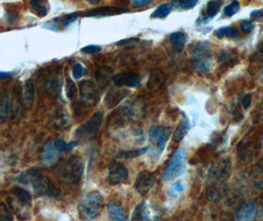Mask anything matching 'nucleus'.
I'll return each mask as SVG.
<instances>
[{
    "mask_svg": "<svg viewBox=\"0 0 263 221\" xmlns=\"http://www.w3.org/2000/svg\"><path fill=\"white\" fill-rule=\"evenodd\" d=\"M112 83L118 88H138L141 85V76L134 72H121L114 75Z\"/></svg>",
    "mask_w": 263,
    "mask_h": 221,
    "instance_id": "13",
    "label": "nucleus"
},
{
    "mask_svg": "<svg viewBox=\"0 0 263 221\" xmlns=\"http://www.w3.org/2000/svg\"><path fill=\"white\" fill-rule=\"evenodd\" d=\"M101 51H102V47L100 46H96V45H90V46H87V47H84L81 48V52L84 54H88V55L97 54Z\"/></svg>",
    "mask_w": 263,
    "mask_h": 221,
    "instance_id": "37",
    "label": "nucleus"
},
{
    "mask_svg": "<svg viewBox=\"0 0 263 221\" xmlns=\"http://www.w3.org/2000/svg\"><path fill=\"white\" fill-rule=\"evenodd\" d=\"M185 158L186 153L184 149L179 147V149L174 154V156L170 158L168 165L163 173L162 179L164 181H171L182 175L186 169Z\"/></svg>",
    "mask_w": 263,
    "mask_h": 221,
    "instance_id": "7",
    "label": "nucleus"
},
{
    "mask_svg": "<svg viewBox=\"0 0 263 221\" xmlns=\"http://www.w3.org/2000/svg\"><path fill=\"white\" fill-rule=\"evenodd\" d=\"M258 212V205L253 202L243 204L236 211L235 221H252Z\"/></svg>",
    "mask_w": 263,
    "mask_h": 221,
    "instance_id": "17",
    "label": "nucleus"
},
{
    "mask_svg": "<svg viewBox=\"0 0 263 221\" xmlns=\"http://www.w3.org/2000/svg\"><path fill=\"white\" fill-rule=\"evenodd\" d=\"M129 10L127 8L123 7H118V6H104L99 7L95 9H91L86 12L87 17H106V16H112L118 15L123 13H127Z\"/></svg>",
    "mask_w": 263,
    "mask_h": 221,
    "instance_id": "18",
    "label": "nucleus"
},
{
    "mask_svg": "<svg viewBox=\"0 0 263 221\" xmlns=\"http://www.w3.org/2000/svg\"><path fill=\"white\" fill-rule=\"evenodd\" d=\"M131 221H151L149 208L145 203L138 205L133 210Z\"/></svg>",
    "mask_w": 263,
    "mask_h": 221,
    "instance_id": "27",
    "label": "nucleus"
},
{
    "mask_svg": "<svg viewBox=\"0 0 263 221\" xmlns=\"http://www.w3.org/2000/svg\"><path fill=\"white\" fill-rule=\"evenodd\" d=\"M250 16H251L252 19H255V20L262 19L263 18V9H261V10H255V11L251 12Z\"/></svg>",
    "mask_w": 263,
    "mask_h": 221,
    "instance_id": "43",
    "label": "nucleus"
},
{
    "mask_svg": "<svg viewBox=\"0 0 263 221\" xmlns=\"http://www.w3.org/2000/svg\"><path fill=\"white\" fill-rule=\"evenodd\" d=\"M88 2L90 4H98V3H100V0H95V1H94V0H89Z\"/></svg>",
    "mask_w": 263,
    "mask_h": 221,
    "instance_id": "47",
    "label": "nucleus"
},
{
    "mask_svg": "<svg viewBox=\"0 0 263 221\" xmlns=\"http://www.w3.org/2000/svg\"><path fill=\"white\" fill-rule=\"evenodd\" d=\"M211 48L206 42L195 44L192 50V60L196 71H207L211 65Z\"/></svg>",
    "mask_w": 263,
    "mask_h": 221,
    "instance_id": "8",
    "label": "nucleus"
},
{
    "mask_svg": "<svg viewBox=\"0 0 263 221\" xmlns=\"http://www.w3.org/2000/svg\"><path fill=\"white\" fill-rule=\"evenodd\" d=\"M104 116L105 114L101 110L93 114L84 124L75 131L76 139L81 142H88L92 140L100 131L104 121Z\"/></svg>",
    "mask_w": 263,
    "mask_h": 221,
    "instance_id": "6",
    "label": "nucleus"
},
{
    "mask_svg": "<svg viewBox=\"0 0 263 221\" xmlns=\"http://www.w3.org/2000/svg\"><path fill=\"white\" fill-rule=\"evenodd\" d=\"M170 43L175 52H181L186 43V35L182 32H175L169 36Z\"/></svg>",
    "mask_w": 263,
    "mask_h": 221,
    "instance_id": "24",
    "label": "nucleus"
},
{
    "mask_svg": "<svg viewBox=\"0 0 263 221\" xmlns=\"http://www.w3.org/2000/svg\"><path fill=\"white\" fill-rule=\"evenodd\" d=\"M215 34L218 39H223V38L235 39L239 35V31L234 27H223V28L218 29L215 32Z\"/></svg>",
    "mask_w": 263,
    "mask_h": 221,
    "instance_id": "29",
    "label": "nucleus"
},
{
    "mask_svg": "<svg viewBox=\"0 0 263 221\" xmlns=\"http://www.w3.org/2000/svg\"><path fill=\"white\" fill-rule=\"evenodd\" d=\"M120 114L129 121H139L146 113V103L139 95L130 97L120 106Z\"/></svg>",
    "mask_w": 263,
    "mask_h": 221,
    "instance_id": "5",
    "label": "nucleus"
},
{
    "mask_svg": "<svg viewBox=\"0 0 263 221\" xmlns=\"http://www.w3.org/2000/svg\"><path fill=\"white\" fill-rule=\"evenodd\" d=\"M35 99V86L32 81H27L22 88L21 92V101L22 105L26 109H31L34 104Z\"/></svg>",
    "mask_w": 263,
    "mask_h": 221,
    "instance_id": "20",
    "label": "nucleus"
},
{
    "mask_svg": "<svg viewBox=\"0 0 263 221\" xmlns=\"http://www.w3.org/2000/svg\"><path fill=\"white\" fill-rule=\"evenodd\" d=\"M129 94V91H125V90H115V89H112L110 90L106 96H105V104L108 108H111V107H114L116 105H118L122 99H123L126 95Z\"/></svg>",
    "mask_w": 263,
    "mask_h": 221,
    "instance_id": "23",
    "label": "nucleus"
},
{
    "mask_svg": "<svg viewBox=\"0 0 263 221\" xmlns=\"http://www.w3.org/2000/svg\"><path fill=\"white\" fill-rule=\"evenodd\" d=\"M80 91V105L90 108L100 100V92L97 84L90 80H83L79 85Z\"/></svg>",
    "mask_w": 263,
    "mask_h": 221,
    "instance_id": "10",
    "label": "nucleus"
},
{
    "mask_svg": "<svg viewBox=\"0 0 263 221\" xmlns=\"http://www.w3.org/2000/svg\"><path fill=\"white\" fill-rule=\"evenodd\" d=\"M172 129L166 126H153L149 130V139L154 145L155 151L161 154L166 147Z\"/></svg>",
    "mask_w": 263,
    "mask_h": 221,
    "instance_id": "11",
    "label": "nucleus"
},
{
    "mask_svg": "<svg viewBox=\"0 0 263 221\" xmlns=\"http://www.w3.org/2000/svg\"><path fill=\"white\" fill-rule=\"evenodd\" d=\"M112 69L108 66H102L100 67L95 74V80L97 83V86L101 89H105L110 81H112Z\"/></svg>",
    "mask_w": 263,
    "mask_h": 221,
    "instance_id": "19",
    "label": "nucleus"
},
{
    "mask_svg": "<svg viewBox=\"0 0 263 221\" xmlns=\"http://www.w3.org/2000/svg\"><path fill=\"white\" fill-rule=\"evenodd\" d=\"M78 18V14L77 13H72V14H67L64 16H60L57 19H54L53 21H51L50 23H48L47 28L52 29L53 31H57L58 30V26L66 28L69 25H71L74 21H76Z\"/></svg>",
    "mask_w": 263,
    "mask_h": 221,
    "instance_id": "22",
    "label": "nucleus"
},
{
    "mask_svg": "<svg viewBox=\"0 0 263 221\" xmlns=\"http://www.w3.org/2000/svg\"><path fill=\"white\" fill-rule=\"evenodd\" d=\"M107 212L110 221H128L123 207L118 202L111 201L108 203Z\"/></svg>",
    "mask_w": 263,
    "mask_h": 221,
    "instance_id": "21",
    "label": "nucleus"
},
{
    "mask_svg": "<svg viewBox=\"0 0 263 221\" xmlns=\"http://www.w3.org/2000/svg\"><path fill=\"white\" fill-rule=\"evenodd\" d=\"M240 7L241 4L239 1H233L224 8V15L227 17H232L240 10Z\"/></svg>",
    "mask_w": 263,
    "mask_h": 221,
    "instance_id": "35",
    "label": "nucleus"
},
{
    "mask_svg": "<svg viewBox=\"0 0 263 221\" xmlns=\"http://www.w3.org/2000/svg\"><path fill=\"white\" fill-rule=\"evenodd\" d=\"M150 3H152V0H134L132 2V5L134 7H143Z\"/></svg>",
    "mask_w": 263,
    "mask_h": 221,
    "instance_id": "41",
    "label": "nucleus"
},
{
    "mask_svg": "<svg viewBox=\"0 0 263 221\" xmlns=\"http://www.w3.org/2000/svg\"><path fill=\"white\" fill-rule=\"evenodd\" d=\"M232 173V162L228 158L218 160L210 168L207 177L208 191L207 197L210 200L219 199L225 183L230 178Z\"/></svg>",
    "mask_w": 263,
    "mask_h": 221,
    "instance_id": "2",
    "label": "nucleus"
},
{
    "mask_svg": "<svg viewBox=\"0 0 263 221\" xmlns=\"http://www.w3.org/2000/svg\"><path fill=\"white\" fill-rule=\"evenodd\" d=\"M139 40L138 39H128V40H123L121 42H118L117 45L118 46H123V45H127V44H133V43H136L138 42Z\"/></svg>",
    "mask_w": 263,
    "mask_h": 221,
    "instance_id": "44",
    "label": "nucleus"
},
{
    "mask_svg": "<svg viewBox=\"0 0 263 221\" xmlns=\"http://www.w3.org/2000/svg\"><path fill=\"white\" fill-rule=\"evenodd\" d=\"M84 173V161L79 156H71L63 160L57 168V176L65 184H74L80 181Z\"/></svg>",
    "mask_w": 263,
    "mask_h": 221,
    "instance_id": "4",
    "label": "nucleus"
},
{
    "mask_svg": "<svg viewBox=\"0 0 263 221\" xmlns=\"http://www.w3.org/2000/svg\"><path fill=\"white\" fill-rule=\"evenodd\" d=\"M183 191V185L180 182H175L173 183L170 189H169V193L171 195H175L177 193H181Z\"/></svg>",
    "mask_w": 263,
    "mask_h": 221,
    "instance_id": "40",
    "label": "nucleus"
},
{
    "mask_svg": "<svg viewBox=\"0 0 263 221\" xmlns=\"http://www.w3.org/2000/svg\"><path fill=\"white\" fill-rule=\"evenodd\" d=\"M104 207V197L98 191H92L83 196L78 203L77 210L79 218L82 221H91L96 219Z\"/></svg>",
    "mask_w": 263,
    "mask_h": 221,
    "instance_id": "3",
    "label": "nucleus"
},
{
    "mask_svg": "<svg viewBox=\"0 0 263 221\" xmlns=\"http://www.w3.org/2000/svg\"><path fill=\"white\" fill-rule=\"evenodd\" d=\"M33 11L39 16V17H45L49 11H50V5L47 1H39V0H32L30 2Z\"/></svg>",
    "mask_w": 263,
    "mask_h": 221,
    "instance_id": "28",
    "label": "nucleus"
},
{
    "mask_svg": "<svg viewBox=\"0 0 263 221\" xmlns=\"http://www.w3.org/2000/svg\"><path fill=\"white\" fill-rule=\"evenodd\" d=\"M62 82H63V77H62L61 71L60 70L58 72L52 71L51 73H49L48 77L45 78L44 87L49 95H56L59 94L61 90Z\"/></svg>",
    "mask_w": 263,
    "mask_h": 221,
    "instance_id": "16",
    "label": "nucleus"
},
{
    "mask_svg": "<svg viewBox=\"0 0 263 221\" xmlns=\"http://www.w3.org/2000/svg\"><path fill=\"white\" fill-rule=\"evenodd\" d=\"M222 6V2L221 1H209L206 5V11L204 14L201 15L200 19L198 20V22H203L206 23L209 20L213 19L218 12L220 11V8Z\"/></svg>",
    "mask_w": 263,
    "mask_h": 221,
    "instance_id": "25",
    "label": "nucleus"
},
{
    "mask_svg": "<svg viewBox=\"0 0 263 221\" xmlns=\"http://www.w3.org/2000/svg\"><path fill=\"white\" fill-rule=\"evenodd\" d=\"M197 0H184V1H175V5H178L182 9H192L197 5Z\"/></svg>",
    "mask_w": 263,
    "mask_h": 221,
    "instance_id": "38",
    "label": "nucleus"
},
{
    "mask_svg": "<svg viewBox=\"0 0 263 221\" xmlns=\"http://www.w3.org/2000/svg\"><path fill=\"white\" fill-rule=\"evenodd\" d=\"M7 201L11 208H13L18 214H25L31 205L32 196L29 191L19 186H14L10 191Z\"/></svg>",
    "mask_w": 263,
    "mask_h": 221,
    "instance_id": "9",
    "label": "nucleus"
},
{
    "mask_svg": "<svg viewBox=\"0 0 263 221\" xmlns=\"http://www.w3.org/2000/svg\"><path fill=\"white\" fill-rule=\"evenodd\" d=\"M260 81H261V84L263 85V70L261 72V75H260Z\"/></svg>",
    "mask_w": 263,
    "mask_h": 221,
    "instance_id": "50",
    "label": "nucleus"
},
{
    "mask_svg": "<svg viewBox=\"0 0 263 221\" xmlns=\"http://www.w3.org/2000/svg\"><path fill=\"white\" fill-rule=\"evenodd\" d=\"M128 169L123 163L120 161H112L109 163L107 179L112 185L125 183L128 180Z\"/></svg>",
    "mask_w": 263,
    "mask_h": 221,
    "instance_id": "12",
    "label": "nucleus"
},
{
    "mask_svg": "<svg viewBox=\"0 0 263 221\" xmlns=\"http://www.w3.org/2000/svg\"><path fill=\"white\" fill-rule=\"evenodd\" d=\"M17 180L31 187L36 194L53 198L60 195V191L55 184L37 166L27 169L17 177Z\"/></svg>",
    "mask_w": 263,
    "mask_h": 221,
    "instance_id": "1",
    "label": "nucleus"
},
{
    "mask_svg": "<svg viewBox=\"0 0 263 221\" xmlns=\"http://www.w3.org/2000/svg\"><path fill=\"white\" fill-rule=\"evenodd\" d=\"M12 76L11 73H5L4 71H1L0 72V77H1L2 80H5L6 78H10Z\"/></svg>",
    "mask_w": 263,
    "mask_h": 221,
    "instance_id": "45",
    "label": "nucleus"
},
{
    "mask_svg": "<svg viewBox=\"0 0 263 221\" xmlns=\"http://www.w3.org/2000/svg\"><path fill=\"white\" fill-rule=\"evenodd\" d=\"M257 167H258L260 170L263 171V156H262L261 158L258 160V162H257Z\"/></svg>",
    "mask_w": 263,
    "mask_h": 221,
    "instance_id": "46",
    "label": "nucleus"
},
{
    "mask_svg": "<svg viewBox=\"0 0 263 221\" xmlns=\"http://www.w3.org/2000/svg\"><path fill=\"white\" fill-rule=\"evenodd\" d=\"M260 118H261V120L263 121V101H262V104H261V110H260Z\"/></svg>",
    "mask_w": 263,
    "mask_h": 221,
    "instance_id": "48",
    "label": "nucleus"
},
{
    "mask_svg": "<svg viewBox=\"0 0 263 221\" xmlns=\"http://www.w3.org/2000/svg\"><path fill=\"white\" fill-rule=\"evenodd\" d=\"M242 104H243V106H244L245 109H248V108H249V106H250V104H251V95H250L249 94L245 95L243 97V99H242Z\"/></svg>",
    "mask_w": 263,
    "mask_h": 221,
    "instance_id": "42",
    "label": "nucleus"
},
{
    "mask_svg": "<svg viewBox=\"0 0 263 221\" xmlns=\"http://www.w3.org/2000/svg\"><path fill=\"white\" fill-rule=\"evenodd\" d=\"M191 129V124H190V121L187 120L186 117L182 118L181 121L179 122L178 126L176 127L174 135H173V141L175 142H179L183 140V138L185 137V135L189 133Z\"/></svg>",
    "mask_w": 263,
    "mask_h": 221,
    "instance_id": "26",
    "label": "nucleus"
},
{
    "mask_svg": "<svg viewBox=\"0 0 263 221\" xmlns=\"http://www.w3.org/2000/svg\"><path fill=\"white\" fill-rule=\"evenodd\" d=\"M258 51H260L261 53H263V43H261L260 46L258 47Z\"/></svg>",
    "mask_w": 263,
    "mask_h": 221,
    "instance_id": "49",
    "label": "nucleus"
},
{
    "mask_svg": "<svg viewBox=\"0 0 263 221\" xmlns=\"http://www.w3.org/2000/svg\"><path fill=\"white\" fill-rule=\"evenodd\" d=\"M11 110H12V101L8 96L3 95L1 98V110H0V115H1L2 122L6 119V117H8L10 113H12Z\"/></svg>",
    "mask_w": 263,
    "mask_h": 221,
    "instance_id": "32",
    "label": "nucleus"
},
{
    "mask_svg": "<svg viewBox=\"0 0 263 221\" xmlns=\"http://www.w3.org/2000/svg\"><path fill=\"white\" fill-rule=\"evenodd\" d=\"M254 29V24L250 20H244L241 23V30L245 33H250Z\"/></svg>",
    "mask_w": 263,
    "mask_h": 221,
    "instance_id": "39",
    "label": "nucleus"
},
{
    "mask_svg": "<svg viewBox=\"0 0 263 221\" xmlns=\"http://www.w3.org/2000/svg\"><path fill=\"white\" fill-rule=\"evenodd\" d=\"M155 182L156 178L151 173H149L147 171H141L136 178L134 187L140 195L144 196L148 194L149 191L153 188V186L155 185Z\"/></svg>",
    "mask_w": 263,
    "mask_h": 221,
    "instance_id": "14",
    "label": "nucleus"
},
{
    "mask_svg": "<svg viewBox=\"0 0 263 221\" xmlns=\"http://www.w3.org/2000/svg\"><path fill=\"white\" fill-rule=\"evenodd\" d=\"M61 154L62 152L58 147L55 140L51 141L44 146L42 153V161L46 166H51L55 163Z\"/></svg>",
    "mask_w": 263,
    "mask_h": 221,
    "instance_id": "15",
    "label": "nucleus"
},
{
    "mask_svg": "<svg viewBox=\"0 0 263 221\" xmlns=\"http://www.w3.org/2000/svg\"><path fill=\"white\" fill-rule=\"evenodd\" d=\"M77 95H78V92H77L76 85H75V83L72 80L68 79L67 83H66V95H67V97L71 101H73V100L76 99Z\"/></svg>",
    "mask_w": 263,
    "mask_h": 221,
    "instance_id": "34",
    "label": "nucleus"
},
{
    "mask_svg": "<svg viewBox=\"0 0 263 221\" xmlns=\"http://www.w3.org/2000/svg\"><path fill=\"white\" fill-rule=\"evenodd\" d=\"M72 77L75 80H79L88 74L87 69L81 63H75L72 67Z\"/></svg>",
    "mask_w": 263,
    "mask_h": 221,
    "instance_id": "33",
    "label": "nucleus"
},
{
    "mask_svg": "<svg viewBox=\"0 0 263 221\" xmlns=\"http://www.w3.org/2000/svg\"><path fill=\"white\" fill-rule=\"evenodd\" d=\"M149 150L148 146L143 147V149H138V150H131V151H121L118 153L116 158H123V159H130V158H135L138 157H141L145 155Z\"/></svg>",
    "mask_w": 263,
    "mask_h": 221,
    "instance_id": "30",
    "label": "nucleus"
},
{
    "mask_svg": "<svg viewBox=\"0 0 263 221\" xmlns=\"http://www.w3.org/2000/svg\"><path fill=\"white\" fill-rule=\"evenodd\" d=\"M13 216L4 203L0 204V221H12Z\"/></svg>",
    "mask_w": 263,
    "mask_h": 221,
    "instance_id": "36",
    "label": "nucleus"
},
{
    "mask_svg": "<svg viewBox=\"0 0 263 221\" xmlns=\"http://www.w3.org/2000/svg\"><path fill=\"white\" fill-rule=\"evenodd\" d=\"M172 10H173L172 3H163L155 9V11L152 13L151 17L153 19H163V18H166L167 16H169V14L172 12Z\"/></svg>",
    "mask_w": 263,
    "mask_h": 221,
    "instance_id": "31",
    "label": "nucleus"
}]
</instances>
